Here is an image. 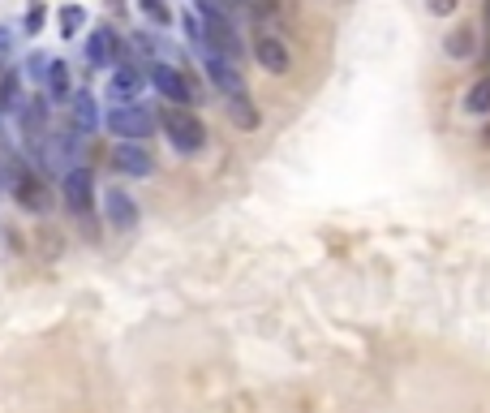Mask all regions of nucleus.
Listing matches in <instances>:
<instances>
[{
  "mask_svg": "<svg viewBox=\"0 0 490 413\" xmlns=\"http://www.w3.org/2000/svg\"><path fill=\"white\" fill-rule=\"evenodd\" d=\"M160 130L168 133V143H172L181 155H198V151L207 147V125H202V116H198L194 108L168 103L160 113Z\"/></svg>",
  "mask_w": 490,
  "mask_h": 413,
  "instance_id": "obj_1",
  "label": "nucleus"
},
{
  "mask_svg": "<svg viewBox=\"0 0 490 413\" xmlns=\"http://www.w3.org/2000/svg\"><path fill=\"white\" fill-rule=\"evenodd\" d=\"M103 125L121 138V143H142V138H151L155 133V125H160V116L151 113L147 103H116L113 113L103 116Z\"/></svg>",
  "mask_w": 490,
  "mask_h": 413,
  "instance_id": "obj_2",
  "label": "nucleus"
},
{
  "mask_svg": "<svg viewBox=\"0 0 490 413\" xmlns=\"http://www.w3.org/2000/svg\"><path fill=\"white\" fill-rule=\"evenodd\" d=\"M61 194H65L69 211L78 215V220H86V215L95 211V172L82 168V164L65 168V172H61Z\"/></svg>",
  "mask_w": 490,
  "mask_h": 413,
  "instance_id": "obj_3",
  "label": "nucleus"
},
{
  "mask_svg": "<svg viewBox=\"0 0 490 413\" xmlns=\"http://www.w3.org/2000/svg\"><path fill=\"white\" fill-rule=\"evenodd\" d=\"M147 83L155 86L168 103H177V108L194 103V86H190V78H185L177 65H163V61H155V65L147 69Z\"/></svg>",
  "mask_w": 490,
  "mask_h": 413,
  "instance_id": "obj_4",
  "label": "nucleus"
},
{
  "mask_svg": "<svg viewBox=\"0 0 490 413\" xmlns=\"http://www.w3.org/2000/svg\"><path fill=\"white\" fill-rule=\"evenodd\" d=\"M9 185H14L17 207H26V211H34V215H44V211L52 207L48 185H44V177H39L34 168H14V177H9Z\"/></svg>",
  "mask_w": 490,
  "mask_h": 413,
  "instance_id": "obj_5",
  "label": "nucleus"
},
{
  "mask_svg": "<svg viewBox=\"0 0 490 413\" xmlns=\"http://www.w3.org/2000/svg\"><path fill=\"white\" fill-rule=\"evenodd\" d=\"M142 86H147V69L133 65V61H116L113 78H108V100H113V108L116 103H138Z\"/></svg>",
  "mask_w": 490,
  "mask_h": 413,
  "instance_id": "obj_6",
  "label": "nucleus"
},
{
  "mask_svg": "<svg viewBox=\"0 0 490 413\" xmlns=\"http://www.w3.org/2000/svg\"><path fill=\"white\" fill-rule=\"evenodd\" d=\"M202 69H207V78H211V86L224 95V100H241V95H250L245 91V78L241 69L232 65V61H224V56H215V52H202Z\"/></svg>",
  "mask_w": 490,
  "mask_h": 413,
  "instance_id": "obj_7",
  "label": "nucleus"
},
{
  "mask_svg": "<svg viewBox=\"0 0 490 413\" xmlns=\"http://www.w3.org/2000/svg\"><path fill=\"white\" fill-rule=\"evenodd\" d=\"M108 160H113V172H121V177H133V182H142V177H151V172H155V155H151L142 143H116Z\"/></svg>",
  "mask_w": 490,
  "mask_h": 413,
  "instance_id": "obj_8",
  "label": "nucleus"
},
{
  "mask_svg": "<svg viewBox=\"0 0 490 413\" xmlns=\"http://www.w3.org/2000/svg\"><path fill=\"white\" fill-rule=\"evenodd\" d=\"M116 61H121V34L103 22V26H95V31L86 34V65L113 69Z\"/></svg>",
  "mask_w": 490,
  "mask_h": 413,
  "instance_id": "obj_9",
  "label": "nucleus"
},
{
  "mask_svg": "<svg viewBox=\"0 0 490 413\" xmlns=\"http://www.w3.org/2000/svg\"><path fill=\"white\" fill-rule=\"evenodd\" d=\"M254 61H259L267 74H289L293 69V56H289V44L284 39H276V34H259L254 39Z\"/></svg>",
  "mask_w": 490,
  "mask_h": 413,
  "instance_id": "obj_10",
  "label": "nucleus"
},
{
  "mask_svg": "<svg viewBox=\"0 0 490 413\" xmlns=\"http://www.w3.org/2000/svg\"><path fill=\"white\" fill-rule=\"evenodd\" d=\"M103 215H108V224L121 232H130L133 224H138V202L125 194V190H103Z\"/></svg>",
  "mask_w": 490,
  "mask_h": 413,
  "instance_id": "obj_11",
  "label": "nucleus"
},
{
  "mask_svg": "<svg viewBox=\"0 0 490 413\" xmlns=\"http://www.w3.org/2000/svg\"><path fill=\"white\" fill-rule=\"evenodd\" d=\"M65 108H69V121H74V130L78 133H95L99 130V100L86 91V86L69 95Z\"/></svg>",
  "mask_w": 490,
  "mask_h": 413,
  "instance_id": "obj_12",
  "label": "nucleus"
},
{
  "mask_svg": "<svg viewBox=\"0 0 490 413\" xmlns=\"http://www.w3.org/2000/svg\"><path fill=\"white\" fill-rule=\"evenodd\" d=\"M17 121H22V133L26 138H44V125H48V103H44V95H31V100L17 103Z\"/></svg>",
  "mask_w": 490,
  "mask_h": 413,
  "instance_id": "obj_13",
  "label": "nucleus"
},
{
  "mask_svg": "<svg viewBox=\"0 0 490 413\" xmlns=\"http://www.w3.org/2000/svg\"><path fill=\"white\" fill-rule=\"evenodd\" d=\"M44 86H48V95H52L56 103H69L74 86H69V65H65V61H56V56H52V61H48V74H44Z\"/></svg>",
  "mask_w": 490,
  "mask_h": 413,
  "instance_id": "obj_14",
  "label": "nucleus"
},
{
  "mask_svg": "<svg viewBox=\"0 0 490 413\" xmlns=\"http://www.w3.org/2000/svg\"><path fill=\"white\" fill-rule=\"evenodd\" d=\"M477 48V39H474V26H460V31H452L447 39H443V52L452 56V61H469Z\"/></svg>",
  "mask_w": 490,
  "mask_h": 413,
  "instance_id": "obj_15",
  "label": "nucleus"
},
{
  "mask_svg": "<svg viewBox=\"0 0 490 413\" xmlns=\"http://www.w3.org/2000/svg\"><path fill=\"white\" fill-rule=\"evenodd\" d=\"M56 31H61V39L82 34L86 31V9H82V5H61V9H56Z\"/></svg>",
  "mask_w": 490,
  "mask_h": 413,
  "instance_id": "obj_16",
  "label": "nucleus"
},
{
  "mask_svg": "<svg viewBox=\"0 0 490 413\" xmlns=\"http://www.w3.org/2000/svg\"><path fill=\"white\" fill-rule=\"evenodd\" d=\"M229 116H232V125H237V130H259V125H262V116H259V108H254L250 95L229 100Z\"/></svg>",
  "mask_w": 490,
  "mask_h": 413,
  "instance_id": "obj_17",
  "label": "nucleus"
},
{
  "mask_svg": "<svg viewBox=\"0 0 490 413\" xmlns=\"http://www.w3.org/2000/svg\"><path fill=\"white\" fill-rule=\"evenodd\" d=\"M465 113L469 116H490V74L477 78L469 91H465Z\"/></svg>",
  "mask_w": 490,
  "mask_h": 413,
  "instance_id": "obj_18",
  "label": "nucleus"
},
{
  "mask_svg": "<svg viewBox=\"0 0 490 413\" xmlns=\"http://www.w3.org/2000/svg\"><path fill=\"white\" fill-rule=\"evenodd\" d=\"M17 86H22V74H17V69H5V74H0V113H14L17 103Z\"/></svg>",
  "mask_w": 490,
  "mask_h": 413,
  "instance_id": "obj_19",
  "label": "nucleus"
},
{
  "mask_svg": "<svg viewBox=\"0 0 490 413\" xmlns=\"http://www.w3.org/2000/svg\"><path fill=\"white\" fill-rule=\"evenodd\" d=\"M44 22H48V5H44V0H31V5H26V17H22V31L39 34L44 31Z\"/></svg>",
  "mask_w": 490,
  "mask_h": 413,
  "instance_id": "obj_20",
  "label": "nucleus"
},
{
  "mask_svg": "<svg viewBox=\"0 0 490 413\" xmlns=\"http://www.w3.org/2000/svg\"><path fill=\"white\" fill-rule=\"evenodd\" d=\"M202 17H232L241 9V0H194Z\"/></svg>",
  "mask_w": 490,
  "mask_h": 413,
  "instance_id": "obj_21",
  "label": "nucleus"
},
{
  "mask_svg": "<svg viewBox=\"0 0 490 413\" xmlns=\"http://www.w3.org/2000/svg\"><path fill=\"white\" fill-rule=\"evenodd\" d=\"M138 9L155 22V26H168L172 22V9H168V0H138Z\"/></svg>",
  "mask_w": 490,
  "mask_h": 413,
  "instance_id": "obj_22",
  "label": "nucleus"
},
{
  "mask_svg": "<svg viewBox=\"0 0 490 413\" xmlns=\"http://www.w3.org/2000/svg\"><path fill=\"white\" fill-rule=\"evenodd\" d=\"M48 52H31V61H26V74H31L34 83H44V74H48Z\"/></svg>",
  "mask_w": 490,
  "mask_h": 413,
  "instance_id": "obj_23",
  "label": "nucleus"
},
{
  "mask_svg": "<svg viewBox=\"0 0 490 413\" xmlns=\"http://www.w3.org/2000/svg\"><path fill=\"white\" fill-rule=\"evenodd\" d=\"M426 9H430L435 17H452L460 9V0H426Z\"/></svg>",
  "mask_w": 490,
  "mask_h": 413,
  "instance_id": "obj_24",
  "label": "nucleus"
},
{
  "mask_svg": "<svg viewBox=\"0 0 490 413\" xmlns=\"http://www.w3.org/2000/svg\"><path fill=\"white\" fill-rule=\"evenodd\" d=\"M9 52H14V34L9 26H0V61H9Z\"/></svg>",
  "mask_w": 490,
  "mask_h": 413,
  "instance_id": "obj_25",
  "label": "nucleus"
},
{
  "mask_svg": "<svg viewBox=\"0 0 490 413\" xmlns=\"http://www.w3.org/2000/svg\"><path fill=\"white\" fill-rule=\"evenodd\" d=\"M482 147H490V125H486V130H482Z\"/></svg>",
  "mask_w": 490,
  "mask_h": 413,
  "instance_id": "obj_26",
  "label": "nucleus"
},
{
  "mask_svg": "<svg viewBox=\"0 0 490 413\" xmlns=\"http://www.w3.org/2000/svg\"><path fill=\"white\" fill-rule=\"evenodd\" d=\"M0 185H5V168H0Z\"/></svg>",
  "mask_w": 490,
  "mask_h": 413,
  "instance_id": "obj_27",
  "label": "nucleus"
}]
</instances>
